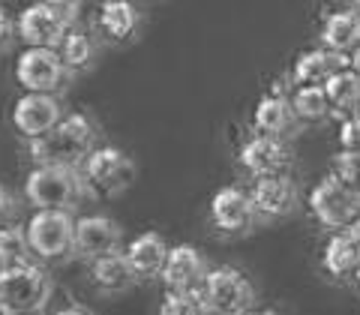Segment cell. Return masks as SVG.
Masks as SVG:
<instances>
[{"instance_id":"obj_32","label":"cell","mask_w":360,"mask_h":315,"mask_svg":"<svg viewBox=\"0 0 360 315\" xmlns=\"http://www.w3.org/2000/svg\"><path fill=\"white\" fill-rule=\"evenodd\" d=\"M9 30H13V21H9V15H6V9L0 6V42H4L6 37H9Z\"/></svg>"},{"instance_id":"obj_13","label":"cell","mask_w":360,"mask_h":315,"mask_svg":"<svg viewBox=\"0 0 360 315\" xmlns=\"http://www.w3.org/2000/svg\"><path fill=\"white\" fill-rule=\"evenodd\" d=\"M58 120H60V103L45 90H27L13 108V127L25 139H37V135L49 132Z\"/></svg>"},{"instance_id":"obj_12","label":"cell","mask_w":360,"mask_h":315,"mask_svg":"<svg viewBox=\"0 0 360 315\" xmlns=\"http://www.w3.org/2000/svg\"><path fill=\"white\" fill-rule=\"evenodd\" d=\"M255 222L250 193L240 186H222L210 198V225L222 234H243Z\"/></svg>"},{"instance_id":"obj_1","label":"cell","mask_w":360,"mask_h":315,"mask_svg":"<svg viewBox=\"0 0 360 315\" xmlns=\"http://www.w3.org/2000/svg\"><path fill=\"white\" fill-rule=\"evenodd\" d=\"M96 141V127L87 115H60L49 132L30 139V156L37 165H66L78 168Z\"/></svg>"},{"instance_id":"obj_14","label":"cell","mask_w":360,"mask_h":315,"mask_svg":"<svg viewBox=\"0 0 360 315\" xmlns=\"http://www.w3.org/2000/svg\"><path fill=\"white\" fill-rule=\"evenodd\" d=\"M120 225L115 219L103 217V213H94V217H82L75 219L72 229V252H78L82 258H96L105 252L120 250Z\"/></svg>"},{"instance_id":"obj_38","label":"cell","mask_w":360,"mask_h":315,"mask_svg":"<svg viewBox=\"0 0 360 315\" xmlns=\"http://www.w3.org/2000/svg\"><path fill=\"white\" fill-rule=\"evenodd\" d=\"M0 315H4V309H0Z\"/></svg>"},{"instance_id":"obj_17","label":"cell","mask_w":360,"mask_h":315,"mask_svg":"<svg viewBox=\"0 0 360 315\" xmlns=\"http://www.w3.org/2000/svg\"><path fill=\"white\" fill-rule=\"evenodd\" d=\"M348 66V54L333 51V49H309L297 54V60L291 63V84H321L324 78H330L336 70Z\"/></svg>"},{"instance_id":"obj_11","label":"cell","mask_w":360,"mask_h":315,"mask_svg":"<svg viewBox=\"0 0 360 315\" xmlns=\"http://www.w3.org/2000/svg\"><path fill=\"white\" fill-rule=\"evenodd\" d=\"M70 21H72L70 13L39 0V4L21 9L15 30H18V37L25 39V45H51V49H58L60 37L66 33V27H70Z\"/></svg>"},{"instance_id":"obj_6","label":"cell","mask_w":360,"mask_h":315,"mask_svg":"<svg viewBox=\"0 0 360 315\" xmlns=\"http://www.w3.org/2000/svg\"><path fill=\"white\" fill-rule=\"evenodd\" d=\"M84 193V184L75 168L66 165H37L25 180V195L33 207H54L70 210L78 195Z\"/></svg>"},{"instance_id":"obj_28","label":"cell","mask_w":360,"mask_h":315,"mask_svg":"<svg viewBox=\"0 0 360 315\" xmlns=\"http://www.w3.org/2000/svg\"><path fill=\"white\" fill-rule=\"evenodd\" d=\"M330 174H336L345 186H352L360 193V150L340 148L330 156Z\"/></svg>"},{"instance_id":"obj_26","label":"cell","mask_w":360,"mask_h":315,"mask_svg":"<svg viewBox=\"0 0 360 315\" xmlns=\"http://www.w3.org/2000/svg\"><path fill=\"white\" fill-rule=\"evenodd\" d=\"M30 243L21 225H0V267H13V264H25L30 262Z\"/></svg>"},{"instance_id":"obj_24","label":"cell","mask_w":360,"mask_h":315,"mask_svg":"<svg viewBox=\"0 0 360 315\" xmlns=\"http://www.w3.org/2000/svg\"><path fill=\"white\" fill-rule=\"evenodd\" d=\"M324 96L333 108V115H345V111H354L360 103V75L352 70V66H342L336 70L330 78L321 82Z\"/></svg>"},{"instance_id":"obj_16","label":"cell","mask_w":360,"mask_h":315,"mask_svg":"<svg viewBox=\"0 0 360 315\" xmlns=\"http://www.w3.org/2000/svg\"><path fill=\"white\" fill-rule=\"evenodd\" d=\"M252 127H255V132L285 135L288 139V135L300 127V123L295 120V111H291L288 94H283V90H270L267 96L258 99L255 111H252Z\"/></svg>"},{"instance_id":"obj_5","label":"cell","mask_w":360,"mask_h":315,"mask_svg":"<svg viewBox=\"0 0 360 315\" xmlns=\"http://www.w3.org/2000/svg\"><path fill=\"white\" fill-rule=\"evenodd\" d=\"M201 295H205L207 312H217V315H240L246 309H252L255 303V288L250 283V276L231 264L205 270Z\"/></svg>"},{"instance_id":"obj_7","label":"cell","mask_w":360,"mask_h":315,"mask_svg":"<svg viewBox=\"0 0 360 315\" xmlns=\"http://www.w3.org/2000/svg\"><path fill=\"white\" fill-rule=\"evenodd\" d=\"M72 229L75 219L70 210H54V207H39L25 225L30 252L39 255L42 262H54L72 252Z\"/></svg>"},{"instance_id":"obj_31","label":"cell","mask_w":360,"mask_h":315,"mask_svg":"<svg viewBox=\"0 0 360 315\" xmlns=\"http://www.w3.org/2000/svg\"><path fill=\"white\" fill-rule=\"evenodd\" d=\"M45 4L58 6V9H63V13H75V9H78V4H82V0H45ZM70 18H72V15H70Z\"/></svg>"},{"instance_id":"obj_2","label":"cell","mask_w":360,"mask_h":315,"mask_svg":"<svg viewBox=\"0 0 360 315\" xmlns=\"http://www.w3.org/2000/svg\"><path fill=\"white\" fill-rule=\"evenodd\" d=\"M54 295V283L49 274L33 264H13L0 267V309L4 315H21V312H39Z\"/></svg>"},{"instance_id":"obj_34","label":"cell","mask_w":360,"mask_h":315,"mask_svg":"<svg viewBox=\"0 0 360 315\" xmlns=\"http://www.w3.org/2000/svg\"><path fill=\"white\" fill-rule=\"evenodd\" d=\"M348 234H352V238H354V243L360 246V213H357V217H354V222L352 225H348V229H345Z\"/></svg>"},{"instance_id":"obj_36","label":"cell","mask_w":360,"mask_h":315,"mask_svg":"<svg viewBox=\"0 0 360 315\" xmlns=\"http://www.w3.org/2000/svg\"><path fill=\"white\" fill-rule=\"evenodd\" d=\"M354 111H357V115H360V103H357V108H354Z\"/></svg>"},{"instance_id":"obj_9","label":"cell","mask_w":360,"mask_h":315,"mask_svg":"<svg viewBox=\"0 0 360 315\" xmlns=\"http://www.w3.org/2000/svg\"><path fill=\"white\" fill-rule=\"evenodd\" d=\"M250 201H252L255 217H262V219H285L288 213H295L297 201H300L297 180L291 177L288 172L252 177Z\"/></svg>"},{"instance_id":"obj_19","label":"cell","mask_w":360,"mask_h":315,"mask_svg":"<svg viewBox=\"0 0 360 315\" xmlns=\"http://www.w3.org/2000/svg\"><path fill=\"white\" fill-rule=\"evenodd\" d=\"M360 42V9L357 6H340L324 15L321 21V45L333 51L348 54Z\"/></svg>"},{"instance_id":"obj_20","label":"cell","mask_w":360,"mask_h":315,"mask_svg":"<svg viewBox=\"0 0 360 315\" xmlns=\"http://www.w3.org/2000/svg\"><path fill=\"white\" fill-rule=\"evenodd\" d=\"M165 252H168V246H165V240L160 238V234H156V231H144V234H139V238L127 246V252H123V255H127L135 279H153V276H160Z\"/></svg>"},{"instance_id":"obj_18","label":"cell","mask_w":360,"mask_h":315,"mask_svg":"<svg viewBox=\"0 0 360 315\" xmlns=\"http://www.w3.org/2000/svg\"><path fill=\"white\" fill-rule=\"evenodd\" d=\"M90 283H94L99 295H123L135 283V274L127 262V255L115 250V252L90 258Z\"/></svg>"},{"instance_id":"obj_33","label":"cell","mask_w":360,"mask_h":315,"mask_svg":"<svg viewBox=\"0 0 360 315\" xmlns=\"http://www.w3.org/2000/svg\"><path fill=\"white\" fill-rule=\"evenodd\" d=\"M348 66H352V70L360 75V42L354 45V49L352 51H348Z\"/></svg>"},{"instance_id":"obj_4","label":"cell","mask_w":360,"mask_h":315,"mask_svg":"<svg viewBox=\"0 0 360 315\" xmlns=\"http://www.w3.org/2000/svg\"><path fill=\"white\" fill-rule=\"evenodd\" d=\"M82 177L84 189H90L99 198H115L135 180V162L120 148H90L82 160Z\"/></svg>"},{"instance_id":"obj_3","label":"cell","mask_w":360,"mask_h":315,"mask_svg":"<svg viewBox=\"0 0 360 315\" xmlns=\"http://www.w3.org/2000/svg\"><path fill=\"white\" fill-rule=\"evenodd\" d=\"M307 210L321 229L340 231V229H348L360 213V193L352 186H345L340 177L328 172L309 189Z\"/></svg>"},{"instance_id":"obj_27","label":"cell","mask_w":360,"mask_h":315,"mask_svg":"<svg viewBox=\"0 0 360 315\" xmlns=\"http://www.w3.org/2000/svg\"><path fill=\"white\" fill-rule=\"evenodd\" d=\"M160 312L162 315H201V312H207L201 285H195V288H165Z\"/></svg>"},{"instance_id":"obj_23","label":"cell","mask_w":360,"mask_h":315,"mask_svg":"<svg viewBox=\"0 0 360 315\" xmlns=\"http://www.w3.org/2000/svg\"><path fill=\"white\" fill-rule=\"evenodd\" d=\"M139 21H141V15L129 0H103V4H99L96 25L108 39H115V42L129 39L132 33L139 30Z\"/></svg>"},{"instance_id":"obj_30","label":"cell","mask_w":360,"mask_h":315,"mask_svg":"<svg viewBox=\"0 0 360 315\" xmlns=\"http://www.w3.org/2000/svg\"><path fill=\"white\" fill-rule=\"evenodd\" d=\"M13 213H15V198H13V193H9L6 186H0V225L9 222Z\"/></svg>"},{"instance_id":"obj_25","label":"cell","mask_w":360,"mask_h":315,"mask_svg":"<svg viewBox=\"0 0 360 315\" xmlns=\"http://www.w3.org/2000/svg\"><path fill=\"white\" fill-rule=\"evenodd\" d=\"M58 54H60V60L66 66V72H82L94 63L96 49H94V39H90L84 30L66 27V33L58 42Z\"/></svg>"},{"instance_id":"obj_35","label":"cell","mask_w":360,"mask_h":315,"mask_svg":"<svg viewBox=\"0 0 360 315\" xmlns=\"http://www.w3.org/2000/svg\"><path fill=\"white\" fill-rule=\"evenodd\" d=\"M348 279H352V283H354V288L360 291V262H357V267L352 270V276H348Z\"/></svg>"},{"instance_id":"obj_37","label":"cell","mask_w":360,"mask_h":315,"mask_svg":"<svg viewBox=\"0 0 360 315\" xmlns=\"http://www.w3.org/2000/svg\"><path fill=\"white\" fill-rule=\"evenodd\" d=\"M354 4H357V9H360V0H354Z\"/></svg>"},{"instance_id":"obj_21","label":"cell","mask_w":360,"mask_h":315,"mask_svg":"<svg viewBox=\"0 0 360 315\" xmlns=\"http://www.w3.org/2000/svg\"><path fill=\"white\" fill-rule=\"evenodd\" d=\"M291 87L295 90L288 94V103L300 127H319V123H328L333 117V108L328 96H324L321 84H291Z\"/></svg>"},{"instance_id":"obj_8","label":"cell","mask_w":360,"mask_h":315,"mask_svg":"<svg viewBox=\"0 0 360 315\" xmlns=\"http://www.w3.org/2000/svg\"><path fill=\"white\" fill-rule=\"evenodd\" d=\"M238 162L250 177H262V174H276V172H288L295 162V150L285 135H264L258 132L252 139H246L238 150Z\"/></svg>"},{"instance_id":"obj_10","label":"cell","mask_w":360,"mask_h":315,"mask_svg":"<svg viewBox=\"0 0 360 315\" xmlns=\"http://www.w3.org/2000/svg\"><path fill=\"white\" fill-rule=\"evenodd\" d=\"M63 75H66V66L60 60L58 49H51V45H27V49L18 54L15 78L25 90L54 94V90L63 84Z\"/></svg>"},{"instance_id":"obj_15","label":"cell","mask_w":360,"mask_h":315,"mask_svg":"<svg viewBox=\"0 0 360 315\" xmlns=\"http://www.w3.org/2000/svg\"><path fill=\"white\" fill-rule=\"evenodd\" d=\"M205 270H207L205 255L193 243H180V246H168L160 279L165 283V288H195L205 279Z\"/></svg>"},{"instance_id":"obj_22","label":"cell","mask_w":360,"mask_h":315,"mask_svg":"<svg viewBox=\"0 0 360 315\" xmlns=\"http://www.w3.org/2000/svg\"><path fill=\"white\" fill-rule=\"evenodd\" d=\"M360 262V246L354 243V238L345 229H340L336 234H330L328 243L321 250V270L330 279H348L352 270Z\"/></svg>"},{"instance_id":"obj_29","label":"cell","mask_w":360,"mask_h":315,"mask_svg":"<svg viewBox=\"0 0 360 315\" xmlns=\"http://www.w3.org/2000/svg\"><path fill=\"white\" fill-rule=\"evenodd\" d=\"M336 120H340V129H336L340 148L360 150V115L357 111H345V115H336Z\"/></svg>"}]
</instances>
